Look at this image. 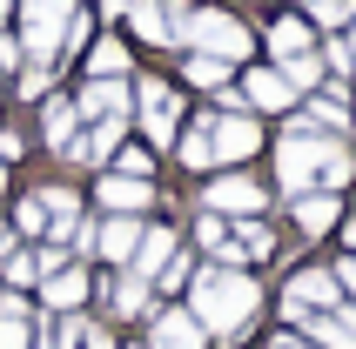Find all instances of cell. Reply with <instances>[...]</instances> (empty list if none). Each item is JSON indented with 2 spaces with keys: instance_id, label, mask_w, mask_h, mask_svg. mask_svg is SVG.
I'll list each match as a JSON object with an SVG mask.
<instances>
[{
  "instance_id": "30",
  "label": "cell",
  "mask_w": 356,
  "mask_h": 349,
  "mask_svg": "<svg viewBox=\"0 0 356 349\" xmlns=\"http://www.w3.org/2000/svg\"><path fill=\"white\" fill-rule=\"evenodd\" d=\"M81 336H88V323H81L74 309L54 323V336H40V349H81Z\"/></svg>"
},
{
  "instance_id": "31",
  "label": "cell",
  "mask_w": 356,
  "mask_h": 349,
  "mask_svg": "<svg viewBox=\"0 0 356 349\" xmlns=\"http://www.w3.org/2000/svg\"><path fill=\"white\" fill-rule=\"evenodd\" d=\"M0 269H7V289H27V282L40 275V262H34V255H20V249H7V255H0Z\"/></svg>"
},
{
  "instance_id": "17",
  "label": "cell",
  "mask_w": 356,
  "mask_h": 349,
  "mask_svg": "<svg viewBox=\"0 0 356 349\" xmlns=\"http://www.w3.org/2000/svg\"><path fill=\"white\" fill-rule=\"evenodd\" d=\"M135 242H141L135 215H108V222H95V249L108 255V262H135Z\"/></svg>"
},
{
  "instance_id": "12",
  "label": "cell",
  "mask_w": 356,
  "mask_h": 349,
  "mask_svg": "<svg viewBox=\"0 0 356 349\" xmlns=\"http://www.w3.org/2000/svg\"><path fill=\"white\" fill-rule=\"evenodd\" d=\"M95 195H101V209H108V215H141L148 202H155V181H141V174H115V168H108V174L95 181Z\"/></svg>"
},
{
  "instance_id": "10",
  "label": "cell",
  "mask_w": 356,
  "mask_h": 349,
  "mask_svg": "<svg viewBox=\"0 0 356 349\" xmlns=\"http://www.w3.org/2000/svg\"><path fill=\"white\" fill-rule=\"evenodd\" d=\"M302 343H316V349H356V302L343 295L337 309L302 316Z\"/></svg>"
},
{
  "instance_id": "14",
  "label": "cell",
  "mask_w": 356,
  "mask_h": 349,
  "mask_svg": "<svg viewBox=\"0 0 356 349\" xmlns=\"http://www.w3.org/2000/svg\"><path fill=\"white\" fill-rule=\"evenodd\" d=\"M60 20L67 14H27L20 20V54L34 60V67H54L60 60Z\"/></svg>"
},
{
  "instance_id": "16",
  "label": "cell",
  "mask_w": 356,
  "mask_h": 349,
  "mask_svg": "<svg viewBox=\"0 0 356 349\" xmlns=\"http://www.w3.org/2000/svg\"><path fill=\"white\" fill-rule=\"evenodd\" d=\"M74 135H81V108L67 95H47L40 101V141H47V148H67Z\"/></svg>"
},
{
  "instance_id": "24",
  "label": "cell",
  "mask_w": 356,
  "mask_h": 349,
  "mask_svg": "<svg viewBox=\"0 0 356 349\" xmlns=\"http://www.w3.org/2000/svg\"><path fill=\"white\" fill-rule=\"evenodd\" d=\"M181 74L195 81V88H229V60H216V54H195V47H188Z\"/></svg>"
},
{
  "instance_id": "38",
  "label": "cell",
  "mask_w": 356,
  "mask_h": 349,
  "mask_svg": "<svg viewBox=\"0 0 356 349\" xmlns=\"http://www.w3.org/2000/svg\"><path fill=\"white\" fill-rule=\"evenodd\" d=\"M81 349H121V343H115L108 330H95V323H88V336H81Z\"/></svg>"
},
{
  "instance_id": "19",
  "label": "cell",
  "mask_w": 356,
  "mask_h": 349,
  "mask_svg": "<svg viewBox=\"0 0 356 349\" xmlns=\"http://www.w3.org/2000/svg\"><path fill=\"white\" fill-rule=\"evenodd\" d=\"M40 295H47V309H81V302H88V275H81V269H67V262H60V269H47V289H40Z\"/></svg>"
},
{
  "instance_id": "33",
  "label": "cell",
  "mask_w": 356,
  "mask_h": 349,
  "mask_svg": "<svg viewBox=\"0 0 356 349\" xmlns=\"http://www.w3.org/2000/svg\"><path fill=\"white\" fill-rule=\"evenodd\" d=\"M27 101H47V88H54V67H20V81H14Z\"/></svg>"
},
{
  "instance_id": "32",
  "label": "cell",
  "mask_w": 356,
  "mask_h": 349,
  "mask_svg": "<svg viewBox=\"0 0 356 349\" xmlns=\"http://www.w3.org/2000/svg\"><path fill=\"white\" fill-rule=\"evenodd\" d=\"M115 174H141V181H148V174H155V155H148V148H115Z\"/></svg>"
},
{
  "instance_id": "28",
  "label": "cell",
  "mask_w": 356,
  "mask_h": 349,
  "mask_svg": "<svg viewBox=\"0 0 356 349\" xmlns=\"http://www.w3.org/2000/svg\"><path fill=\"white\" fill-rule=\"evenodd\" d=\"M95 40V14H81V7H67V20H60V54H81Z\"/></svg>"
},
{
  "instance_id": "3",
  "label": "cell",
  "mask_w": 356,
  "mask_h": 349,
  "mask_svg": "<svg viewBox=\"0 0 356 349\" xmlns=\"http://www.w3.org/2000/svg\"><path fill=\"white\" fill-rule=\"evenodd\" d=\"M330 141H343V135H289L276 141V181H282V195L296 202V195H309L316 188V174H323V155H330Z\"/></svg>"
},
{
  "instance_id": "8",
  "label": "cell",
  "mask_w": 356,
  "mask_h": 349,
  "mask_svg": "<svg viewBox=\"0 0 356 349\" xmlns=\"http://www.w3.org/2000/svg\"><path fill=\"white\" fill-rule=\"evenodd\" d=\"M202 202H209V215H236V222H242V215H262V209H269V188L249 181V174H216Z\"/></svg>"
},
{
  "instance_id": "13",
  "label": "cell",
  "mask_w": 356,
  "mask_h": 349,
  "mask_svg": "<svg viewBox=\"0 0 356 349\" xmlns=\"http://www.w3.org/2000/svg\"><path fill=\"white\" fill-rule=\"evenodd\" d=\"M289 222H296L302 235H337V222H343V195H330V188L296 195V202H289Z\"/></svg>"
},
{
  "instance_id": "2",
  "label": "cell",
  "mask_w": 356,
  "mask_h": 349,
  "mask_svg": "<svg viewBox=\"0 0 356 349\" xmlns=\"http://www.w3.org/2000/svg\"><path fill=\"white\" fill-rule=\"evenodd\" d=\"M181 40L195 47V54H216V60H249L256 54V34L242 27L236 14H222V7H188V27H181Z\"/></svg>"
},
{
  "instance_id": "5",
  "label": "cell",
  "mask_w": 356,
  "mask_h": 349,
  "mask_svg": "<svg viewBox=\"0 0 356 349\" xmlns=\"http://www.w3.org/2000/svg\"><path fill=\"white\" fill-rule=\"evenodd\" d=\"M337 302H343L337 269H296L282 282V316L289 323H302V316H316V309H337Z\"/></svg>"
},
{
  "instance_id": "26",
  "label": "cell",
  "mask_w": 356,
  "mask_h": 349,
  "mask_svg": "<svg viewBox=\"0 0 356 349\" xmlns=\"http://www.w3.org/2000/svg\"><path fill=\"white\" fill-rule=\"evenodd\" d=\"M282 67V81H289V88H296V95H316L323 88V60L316 54H296V60H276Z\"/></svg>"
},
{
  "instance_id": "21",
  "label": "cell",
  "mask_w": 356,
  "mask_h": 349,
  "mask_svg": "<svg viewBox=\"0 0 356 349\" xmlns=\"http://www.w3.org/2000/svg\"><path fill=\"white\" fill-rule=\"evenodd\" d=\"M128 47L121 40H88V81H128Z\"/></svg>"
},
{
  "instance_id": "15",
  "label": "cell",
  "mask_w": 356,
  "mask_h": 349,
  "mask_svg": "<svg viewBox=\"0 0 356 349\" xmlns=\"http://www.w3.org/2000/svg\"><path fill=\"white\" fill-rule=\"evenodd\" d=\"M269 54L276 60H296V54H316V27H309V20H296V14H276L269 20Z\"/></svg>"
},
{
  "instance_id": "11",
  "label": "cell",
  "mask_w": 356,
  "mask_h": 349,
  "mask_svg": "<svg viewBox=\"0 0 356 349\" xmlns=\"http://www.w3.org/2000/svg\"><path fill=\"white\" fill-rule=\"evenodd\" d=\"M74 108L88 121H128V115H135V88H128V81H88Z\"/></svg>"
},
{
  "instance_id": "36",
  "label": "cell",
  "mask_w": 356,
  "mask_h": 349,
  "mask_svg": "<svg viewBox=\"0 0 356 349\" xmlns=\"http://www.w3.org/2000/svg\"><path fill=\"white\" fill-rule=\"evenodd\" d=\"M20 155H27V141H20L14 128H0V161H20Z\"/></svg>"
},
{
  "instance_id": "41",
  "label": "cell",
  "mask_w": 356,
  "mask_h": 349,
  "mask_svg": "<svg viewBox=\"0 0 356 349\" xmlns=\"http://www.w3.org/2000/svg\"><path fill=\"white\" fill-rule=\"evenodd\" d=\"M128 7H135V0H101V14H108V20H128Z\"/></svg>"
},
{
  "instance_id": "43",
  "label": "cell",
  "mask_w": 356,
  "mask_h": 349,
  "mask_svg": "<svg viewBox=\"0 0 356 349\" xmlns=\"http://www.w3.org/2000/svg\"><path fill=\"white\" fill-rule=\"evenodd\" d=\"M14 7H20V0H0V27H7V14H14Z\"/></svg>"
},
{
  "instance_id": "6",
  "label": "cell",
  "mask_w": 356,
  "mask_h": 349,
  "mask_svg": "<svg viewBox=\"0 0 356 349\" xmlns=\"http://www.w3.org/2000/svg\"><path fill=\"white\" fill-rule=\"evenodd\" d=\"M209 148H216V168H236L262 148V115H209Z\"/></svg>"
},
{
  "instance_id": "1",
  "label": "cell",
  "mask_w": 356,
  "mask_h": 349,
  "mask_svg": "<svg viewBox=\"0 0 356 349\" xmlns=\"http://www.w3.org/2000/svg\"><path fill=\"white\" fill-rule=\"evenodd\" d=\"M262 309V282L249 269H202L195 282H188V316L202 323V336H236L249 330Z\"/></svg>"
},
{
  "instance_id": "29",
  "label": "cell",
  "mask_w": 356,
  "mask_h": 349,
  "mask_svg": "<svg viewBox=\"0 0 356 349\" xmlns=\"http://www.w3.org/2000/svg\"><path fill=\"white\" fill-rule=\"evenodd\" d=\"M316 60H323V74H337V81H343V74H356L350 40H343V34H330V40H323V54H316Z\"/></svg>"
},
{
  "instance_id": "23",
  "label": "cell",
  "mask_w": 356,
  "mask_h": 349,
  "mask_svg": "<svg viewBox=\"0 0 356 349\" xmlns=\"http://www.w3.org/2000/svg\"><path fill=\"white\" fill-rule=\"evenodd\" d=\"M356 20V0H309V27L316 34H350Z\"/></svg>"
},
{
  "instance_id": "40",
  "label": "cell",
  "mask_w": 356,
  "mask_h": 349,
  "mask_svg": "<svg viewBox=\"0 0 356 349\" xmlns=\"http://www.w3.org/2000/svg\"><path fill=\"white\" fill-rule=\"evenodd\" d=\"M337 235H343V255H356V215H343V222H337Z\"/></svg>"
},
{
  "instance_id": "22",
  "label": "cell",
  "mask_w": 356,
  "mask_h": 349,
  "mask_svg": "<svg viewBox=\"0 0 356 349\" xmlns=\"http://www.w3.org/2000/svg\"><path fill=\"white\" fill-rule=\"evenodd\" d=\"M148 295H155V282L121 275V282H108V309H115V316H141V309H148Z\"/></svg>"
},
{
  "instance_id": "9",
  "label": "cell",
  "mask_w": 356,
  "mask_h": 349,
  "mask_svg": "<svg viewBox=\"0 0 356 349\" xmlns=\"http://www.w3.org/2000/svg\"><path fill=\"white\" fill-rule=\"evenodd\" d=\"M242 108L249 115H289L296 108V88L282 81V67H249L242 74Z\"/></svg>"
},
{
  "instance_id": "35",
  "label": "cell",
  "mask_w": 356,
  "mask_h": 349,
  "mask_svg": "<svg viewBox=\"0 0 356 349\" xmlns=\"http://www.w3.org/2000/svg\"><path fill=\"white\" fill-rule=\"evenodd\" d=\"M34 330H27V316H0V349H27Z\"/></svg>"
},
{
  "instance_id": "37",
  "label": "cell",
  "mask_w": 356,
  "mask_h": 349,
  "mask_svg": "<svg viewBox=\"0 0 356 349\" xmlns=\"http://www.w3.org/2000/svg\"><path fill=\"white\" fill-rule=\"evenodd\" d=\"M337 282H343V295L356 302V255H343V262H337Z\"/></svg>"
},
{
  "instance_id": "18",
  "label": "cell",
  "mask_w": 356,
  "mask_h": 349,
  "mask_svg": "<svg viewBox=\"0 0 356 349\" xmlns=\"http://www.w3.org/2000/svg\"><path fill=\"white\" fill-rule=\"evenodd\" d=\"M181 242H175V229H141V242H135V275L141 282H155L161 269H168V255H175Z\"/></svg>"
},
{
  "instance_id": "44",
  "label": "cell",
  "mask_w": 356,
  "mask_h": 349,
  "mask_svg": "<svg viewBox=\"0 0 356 349\" xmlns=\"http://www.w3.org/2000/svg\"><path fill=\"white\" fill-rule=\"evenodd\" d=\"M7 249H14V235H7V229H0V255H7Z\"/></svg>"
},
{
  "instance_id": "46",
  "label": "cell",
  "mask_w": 356,
  "mask_h": 349,
  "mask_svg": "<svg viewBox=\"0 0 356 349\" xmlns=\"http://www.w3.org/2000/svg\"><path fill=\"white\" fill-rule=\"evenodd\" d=\"M302 7H309V0H302Z\"/></svg>"
},
{
  "instance_id": "39",
  "label": "cell",
  "mask_w": 356,
  "mask_h": 349,
  "mask_svg": "<svg viewBox=\"0 0 356 349\" xmlns=\"http://www.w3.org/2000/svg\"><path fill=\"white\" fill-rule=\"evenodd\" d=\"M20 7H27V14H67L74 0H20Z\"/></svg>"
},
{
  "instance_id": "27",
  "label": "cell",
  "mask_w": 356,
  "mask_h": 349,
  "mask_svg": "<svg viewBox=\"0 0 356 349\" xmlns=\"http://www.w3.org/2000/svg\"><path fill=\"white\" fill-rule=\"evenodd\" d=\"M195 242L216 255L222 269H236V262H229V222H222V215H202V222H195Z\"/></svg>"
},
{
  "instance_id": "34",
  "label": "cell",
  "mask_w": 356,
  "mask_h": 349,
  "mask_svg": "<svg viewBox=\"0 0 356 349\" xmlns=\"http://www.w3.org/2000/svg\"><path fill=\"white\" fill-rule=\"evenodd\" d=\"M14 222H20V235H47V209H40V195H27V202H20Z\"/></svg>"
},
{
  "instance_id": "45",
  "label": "cell",
  "mask_w": 356,
  "mask_h": 349,
  "mask_svg": "<svg viewBox=\"0 0 356 349\" xmlns=\"http://www.w3.org/2000/svg\"><path fill=\"white\" fill-rule=\"evenodd\" d=\"M0 188H7V161H0Z\"/></svg>"
},
{
  "instance_id": "42",
  "label": "cell",
  "mask_w": 356,
  "mask_h": 349,
  "mask_svg": "<svg viewBox=\"0 0 356 349\" xmlns=\"http://www.w3.org/2000/svg\"><path fill=\"white\" fill-rule=\"evenodd\" d=\"M269 349H316V343H302V336H276Z\"/></svg>"
},
{
  "instance_id": "4",
  "label": "cell",
  "mask_w": 356,
  "mask_h": 349,
  "mask_svg": "<svg viewBox=\"0 0 356 349\" xmlns=\"http://www.w3.org/2000/svg\"><path fill=\"white\" fill-rule=\"evenodd\" d=\"M135 121H141V135H148V148H175V135H181V95L168 88V81L141 74L135 81Z\"/></svg>"
},
{
  "instance_id": "20",
  "label": "cell",
  "mask_w": 356,
  "mask_h": 349,
  "mask_svg": "<svg viewBox=\"0 0 356 349\" xmlns=\"http://www.w3.org/2000/svg\"><path fill=\"white\" fill-rule=\"evenodd\" d=\"M148 349H202V323L188 309H168L155 323V343H148Z\"/></svg>"
},
{
  "instance_id": "7",
  "label": "cell",
  "mask_w": 356,
  "mask_h": 349,
  "mask_svg": "<svg viewBox=\"0 0 356 349\" xmlns=\"http://www.w3.org/2000/svg\"><path fill=\"white\" fill-rule=\"evenodd\" d=\"M128 27L148 47H181V27H188V0H135L128 7Z\"/></svg>"
},
{
  "instance_id": "25",
  "label": "cell",
  "mask_w": 356,
  "mask_h": 349,
  "mask_svg": "<svg viewBox=\"0 0 356 349\" xmlns=\"http://www.w3.org/2000/svg\"><path fill=\"white\" fill-rule=\"evenodd\" d=\"M175 155L188 161V168H216V148H209V121H202V128H181V135H175Z\"/></svg>"
}]
</instances>
